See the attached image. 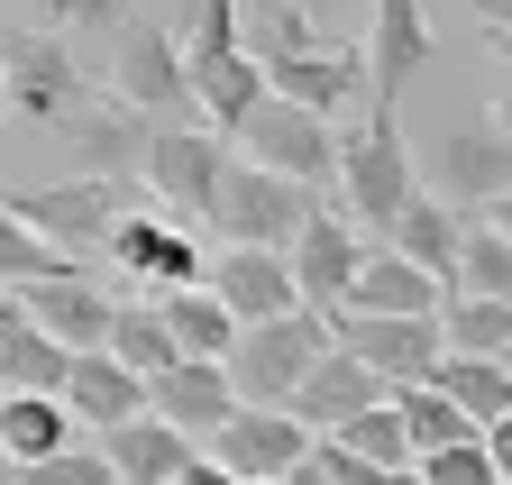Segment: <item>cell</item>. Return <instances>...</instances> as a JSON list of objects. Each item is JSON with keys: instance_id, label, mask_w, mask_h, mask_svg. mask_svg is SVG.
Listing matches in <instances>:
<instances>
[{"instance_id": "cell-42", "label": "cell", "mask_w": 512, "mask_h": 485, "mask_svg": "<svg viewBox=\"0 0 512 485\" xmlns=\"http://www.w3.org/2000/svg\"><path fill=\"white\" fill-rule=\"evenodd\" d=\"M476 440H485V458H494V476L512 485V412H503V421H485V431H476Z\"/></svg>"}, {"instance_id": "cell-23", "label": "cell", "mask_w": 512, "mask_h": 485, "mask_svg": "<svg viewBox=\"0 0 512 485\" xmlns=\"http://www.w3.org/2000/svg\"><path fill=\"white\" fill-rule=\"evenodd\" d=\"M311 46H330V37H320V19L302 10V0H238V55L256 74L293 65V55H311Z\"/></svg>"}, {"instance_id": "cell-46", "label": "cell", "mask_w": 512, "mask_h": 485, "mask_svg": "<svg viewBox=\"0 0 512 485\" xmlns=\"http://www.w3.org/2000/svg\"><path fill=\"white\" fill-rule=\"evenodd\" d=\"M494 367H503V385H512V348H503V357H494Z\"/></svg>"}, {"instance_id": "cell-13", "label": "cell", "mask_w": 512, "mask_h": 485, "mask_svg": "<svg viewBox=\"0 0 512 485\" xmlns=\"http://www.w3.org/2000/svg\"><path fill=\"white\" fill-rule=\"evenodd\" d=\"M284 266H293L302 312H339V302H348V284H357V266H366V238L348 229V211H330V202H320V211L302 220V238L284 248Z\"/></svg>"}, {"instance_id": "cell-2", "label": "cell", "mask_w": 512, "mask_h": 485, "mask_svg": "<svg viewBox=\"0 0 512 485\" xmlns=\"http://www.w3.org/2000/svg\"><path fill=\"white\" fill-rule=\"evenodd\" d=\"M138 129H202V110H192V74H183V37L156 28V19H119L110 28V83H101Z\"/></svg>"}, {"instance_id": "cell-45", "label": "cell", "mask_w": 512, "mask_h": 485, "mask_svg": "<svg viewBox=\"0 0 512 485\" xmlns=\"http://www.w3.org/2000/svg\"><path fill=\"white\" fill-rule=\"evenodd\" d=\"M485 229H503V238H512V184L494 193V211H485Z\"/></svg>"}, {"instance_id": "cell-36", "label": "cell", "mask_w": 512, "mask_h": 485, "mask_svg": "<svg viewBox=\"0 0 512 485\" xmlns=\"http://www.w3.org/2000/svg\"><path fill=\"white\" fill-rule=\"evenodd\" d=\"M10 485H119V476H110V458L92 440H74V449L37 458V467H10Z\"/></svg>"}, {"instance_id": "cell-32", "label": "cell", "mask_w": 512, "mask_h": 485, "mask_svg": "<svg viewBox=\"0 0 512 485\" xmlns=\"http://www.w3.org/2000/svg\"><path fill=\"white\" fill-rule=\"evenodd\" d=\"M430 394H448V403H458V412L476 421V431H485V421H503V412H512V385H503V367H494V357H439Z\"/></svg>"}, {"instance_id": "cell-12", "label": "cell", "mask_w": 512, "mask_h": 485, "mask_svg": "<svg viewBox=\"0 0 512 485\" xmlns=\"http://www.w3.org/2000/svg\"><path fill=\"white\" fill-rule=\"evenodd\" d=\"M202 458L229 467L238 485H266V476H293V467L311 458V431H302L293 412H247V403H238L220 431L202 440Z\"/></svg>"}, {"instance_id": "cell-40", "label": "cell", "mask_w": 512, "mask_h": 485, "mask_svg": "<svg viewBox=\"0 0 512 485\" xmlns=\"http://www.w3.org/2000/svg\"><path fill=\"white\" fill-rule=\"evenodd\" d=\"M311 476H320V485H394V476H375L366 458H348L339 440H311Z\"/></svg>"}, {"instance_id": "cell-41", "label": "cell", "mask_w": 512, "mask_h": 485, "mask_svg": "<svg viewBox=\"0 0 512 485\" xmlns=\"http://www.w3.org/2000/svg\"><path fill=\"white\" fill-rule=\"evenodd\" d=\"M485 46H494V74H503V83H494V110H485V119H494L503 138H512V37H485Z\"/></svg>"}, {"instance_id": "cell-28", "label": "cell", "mask_w": 512, "mask_h": 485, "mask_svg": "<svg viewBox=\"0 0 512 485\" xmlns=\"http://www.w3.org/2000/svg\"><path fill=\"white\" fill-rule=\"evenodd\" d=\"M156 321H165L174 357H192V367H220V357H229V339H238V321L220 312V302H211L202 284H183V293H165V302H156Z\"/></svg>"}, {"instance_id": "cell-34", "label": "cell", "mask_w": 512, "mask_h": 485, "mask_svg": "<svg viewBox=\"0 0 512 485\" xmlns=\"http://www.w3.org/2000/svg\"><path fill=\"white\" fill-rule=\"evenodd\" d=\"M394 412H403V440H412V467L421 458H439V449H458V440H476V421L448 403V394H430V385H412V394H394Z\"/></svg>"}, {"instance_id": "cell-10", "label": "cell", "mask_w": 512, "mask_h": 485, "mask_svg": "<svg viewBox=\"0 0 512 485\" xmlns=\"http://www.w3.org/2000/svg\"><path fill=\"white\" fill-rule=\"evenodd\" d=\"M220 165H229L220 129H156V138H147V156H138V193H147L165 220H183V229H192V211H202V202H211V184H220Z\"/></svg>"}, {"instance_id": "cell-15", "label": "cell", "mask_w": 512, "mask_h": 485, "mask_svg": "<svg viewBox=\"0 0 512 485\" xmlns=\"http://www.w3.org/2000/svg\"><path fill=\"white\" fill-rule=\"evenodd\" d=\"M366 101L394 110L403 83L430 65V0H366Z\"/></svg>"}, {"instance_id": "cell-19", "label": "cell", "mask_w": 512, "mask_h": 485, "mask_svg": "<svg viewBox=\"0 0 512 485\" xmlns=\"http://www.w3.org/2000/svg\"><path fill=\"white\" fill-rule=\"evenodd\" d=\"M229 412H238V394H229V376H220V367H192V357H174L165 376H147V421L183 431L192 449H202Z\"/></svg>"}, {"instance_id": "cell-31", "label": "cell", "mask_w": 512, "mask_h": 485, "mask_svg": "<svg viewBox=\"0 0 512 485\" xmlns=\"http://www.w3.org/2000/svg\"><path fill=\"white\" fill-rule=\"evenodd\" d=\"M439 348H448V357H503V348H512V302H467V293H448V302H439Z\"/></svg>"}, {"instance_id": "cell-29", "label": "cell", "mask_w": 512, "mask_h": 485, "mask_svg": "<svg viewBox=\"0 0 512 485\" xmlns=\"http://www.w3.org/2000/svg\"><path fill=\"white\" fill-rule=\"evenodd\" d=\"M101 357H110V367H128L138 385H147V376H165V367H174V339H165V321H156V302H119Z\"/></svg>"}, {"instance_id": "cell-33", "label": "cell", "mask_w": 512, "mask_h": 485, "mask_svg": "<svg viewBox=\"0 0 512 485\" xmlns=\"http://www.w3.org/2000/svg\"><path fill=\"white\" fill-rule=\"evenodd\" d=\"M46 275H92V257H64L55 238H37L28 220L0 211V293L10 284H46Z\"/></svg>"}, {"instance_id": "cell-35", "label": "cell", "mask_w": 512, "mask_h": 485, "mask_svg": "<svg viewBox=\"0 0 512 485\" xmlns=\"http://www.w3.org/2000/svg\"><path fill=\"white\" fill-rule=\"evenodd\" d=\"M348 458H366L375 476H403L412 467V440H403V412H394V394H384V403H366L357 421H348V431H330Z\"/></svg>"}, {"instance_id": "cell-43", "label": "cell", "mask_w": 512, "mask_h": 485, "mask_svg": "<svg viewBox=\"0 0 512 485\" xmlns=\"http://www.w3.org/2000/svg\"><path fill=\"white\" fill-rule=\"evenodd\" d=\"M467 10L485 19V37H512V0H467Z\"/></svg>"}, {"instance_id": "cell-5", "label": "cell", "mask_w": 512, "mask_h": 485, "mask_svg": "<svg viewBox=\"0 0 512 485\" xmlns=\"http://www.w3.org/2000/svg\"><path fill=\"white\" fill-rule=\"evenodd\" d=\"M320 357H330V312H284V321L238 330L229 357H220V376H229V394H238L247 412H284L293 385L320 367Z\"/></svg>"}, {"instance_id": "cell-38", "label": "cell", "mask_w": 512, "mask_h": 485, "mask_svg": "<svg viewBox=\"0 0 512 485\" xmlns=\"http://www.w3.org/2000/svg\"><path fill=\"white\" fill-rule=\"evenodd\" d=\"M37 10H46V37H101L128 19L119 0H37Z\"/></svg>"}, {"instance_id": "cell-4", "label": "cell", "mask_w": 512, "mask_h": 485, "mask_svg": "<svg viewBox=\"0 0 512 485\" xmlns=\"http://www.w3.org/2000/svg\"><path fill=\"white\" fill-rule=\"evenodd\" d=\"M320 202L302 193V184H284V174H266V165H247V156H229L220 165V184H211V202L192 211L220 248H266V257H284L293 238H302V220H311Z\"/></svg>"}, {"instance_id": "cell-14", "label": "cell", "mask_w": 512, "mask_h": 485, "mask_svg": "<svg viewBox=\"0 0 512 485\" xmlns=\"http://www.w3.org/2000/svg\"><path fill=\"white\" fill-rule=\"evenodd\" d=\"M10 302L64 348V357H92L110 339V312H119V293H101V275H46V284H10Z\"/></svg>"}, {"instance_id": "cell-24", "label": "cell", "mask_w": 512, "mask_h": 485, "mask_svg": "<svg viewBox=\"0 0 512 485\" xmlns=\"http://www.w3.org/2000/svg\"><path fill=\"white\" fill-rule=\"evenodd\" d=\"M183 74H192V110H202V129H247V110L266 101V74L247 65V55H183Z\"/></svg>"}, {"instance_id": "cell-39", "label": "cell", "mask_w": 512, "mask_h": 485, "mask_svg": "<svg viewBox=\"0 0 512 485\" xmlns=\"http://www.w3.org/2000/svg\"><path fill=\"white\" fill-rule=\"evenodd\" d=\"M238 46V0H202V19L183 28V55H229Z\"/></svg>"}, {"instance_id": "cell-20", "label": "cell", "mask_w": 512, "mask_h": 485, "mask_svg": "<svg viewBox=\"0 0 512 485\" xmlns=\"http://www.w3.org/2000/svg\"><path fill=\"white\" fill-rule=\"evenodd\" d=\"M366 403H384V385H375V376L357 367L348 348H330V357H320V367H311V376L293 385V403H284V412L302 421L311 440H330V431H348V421H357Z\"/></svg>"}, {"instance_id": "cell-17", "label": "cell", "mask_w": 512, "mask_h": 485, "mask_svg": "<svg viewBox=\"0 0 512 485\" xmlns=\"http://www.w3.org/2000/svg\"><path fill=\"white\" fill-rule=\"evenodd\" d=\"M202 293L220 302V312H229L238 330L302 312V293H293V266H284V257H266V248H229V257H211V266H202Z\"/></svg>"}, {"instance_id": "cell-3", "label": "cell", "mask_w": 512, "mask_h": 485, "mask_svg": "<svg viewBox=\"0 0 512 485\" xmlns=\"http://www.w3.org/2000/svg\"><path fill=\"white\" fill-rule=\"evenodd\" d=\"M412 193H421V165L403 147V119L384 110V101H366L357 129H339V211H348V229L357 238H384Z\"/></svg>"}, {"instance_id": "cell-7", "label": "cell", "mask_w": 512, "mask_h": 485, "mask_svg": "<svg viewBox=\"0 0 512 485\" xmlns=\"http://www.w3.org/2000/svg\"><path fill=\"white\" fill-rule=\"evenodd\" d=\"M238 156H247V165H266V174H284V184H302L311 202H320V193H339V129H330V119H311V110L256 101V110H247V129H238Z\"/></svg>"}, {"instance_id": "cell-25", "label": "cell", "mask_w": 512, "mask_h": 485, "mask_svg": "<svg viewBox=\"0 0 512 485\" xmlns=\"http://www.w3.org/2000/svg\"><path fill=\"white\" fill-rule=\"evenodd\" d=\"M64 367H74V357H64V348L19 312V302L0 293V394H55Z\"/></svg>"}, {"instance_id": "cell-21", "label": "cell", "mask_w": 512, "mask_h": 485, "mask_svg": "<svg viewBox=\"0 0 512 485\" xmlns=\"http://www.w3.org/2000/svg\"><path fill=\"white\" fill-rule=\"evenodd\" d=\"M55 403L74 412V431H119V421H138L147 412V385L128 376V367H110V357L92 348V357H74V367H64V385H55Z\"/></svg>"}, {"instance_id": "cell-26", "label": "cell", "mask_w": 512, "mask_h": 485, "mask_svg": "<svg viewBox=\"0 0 512 485\" xmlns=\"http://www.w3.org/2000/svg\"><path fill=\"white\" fill-rule=\"evenodd\" d=\"M458 238H467V220H458V211L430 202V193H412V202L394 211V229H384V248H394L403 266H421V275H439V284H448V266H458Z\"/></svg>"}, {"instance_id": "cell-47", "label": "cell", "mask_w": 512, "mask_h": 485, "mask_svg": "<svg viewBox=\"0 0 512 485\" xmlns=\"http://www.w3.org/2000/svg\"><path fill=\"white\" fill-rule=\"evenodd\" d=\"M394 485H421V476H412V467H403V476H394Z\"/></svg>"}, {"instance_id": "cell-8", "label": "cell", "mask_w": 512, "mask_h": 485, "mask_svg": "<svg viewBox=\"0 0 512 485\" xmlns=\"http://www.w3.org/2000/svg\"><path fill=\"white\" fill-rule=\"evenodd\" d=\"M512 184V138L494 129V119L476 110V119H458V129H439V147H430V165H421V193L430 202H448V211H494V193Z\"/></svg>"}, {"instance_id": "cell-11", "label": "cell", "mask_w": 512, "mask_h": 485, "mask_svg": "<svg viewBox=\"0 0 512 485\" xmlns=\"http://www.w3.org/2000/svg\"><path fill=\"white\" fill-rule=\"evenodd\" d=\"M330 348H348L357 367L384 385V394H412L439 376V321H357V312H330Z\"/></svg>"}, {"instance_id": "cell-30", "label": "cell", "mask_w": 512, "mask_h": 485, "mask_svg": "<svg viewBox=\"0 0 512 485\" xmlns=\"http://www.w3.org/2000/svg\"><path fill=\"white\" fill-rule=\"evenodd\" d=\"M448 293H467V302H512V238L467 220L458 238V266H448Z\"/></svg>"}, {"instance_id": "cell-27", "label": "cell", "mask_w": 512, "mask_h": 485, "mask_svg": "<svg viewBox=\"0 0 512 485\" xmlns=\"http://www.w3.org/2000/svg\"><path fill=\"white\" fill-rule=\"evenodd\" d=\"M83 431H74V412H64L55 394H0V458L10 467H37V458H55V449H74Z\"/></svg>"}, {"instance_id": "cell-37", "label": "cell", "mask_w": 512, "mask_h": 485, "mask_svg": "<svg viewBox=\"0 0 512 485\" xmlns=\"http://www.w3.org/2000/svg\"><path fill=\"white\" fill-rule=\"evenodd\" d=\"M412 476H421V485H503V476H494V458H485V440H458V449H439V458H421Z\"/></svg>"}, {"instance_id": "cell-1", "label": "cell", "mask_w": 512, "mask_h": 485, "mask_svg": "<svg viewBox=\"0 0 512 485\" xmlns=\"http://www.w3.org/2000/svg\"><path fill=\"white\" fill-rule=\"evenodd\" d=\"M0 101H10L19 119H37V129L74 138L110 92L74 65V46H64V37H46V28H0Z\"/></svg>"}, {"instance_id": "cell-44", "label": "cell", "mask_w": 512, "mask_h": 485, "mask_svg": "<svg viewBox=\"0 0 512 485\" xmlns=\"http://www.w3.org/2000/svg\"><path fill=\"white\" fill-rule=\"evenodd\" d=\"M174 485H238V476H229V467H211V458H192V467H183Z\"/></svg>"}, {"instance_id": "cell-9", "label": "cell", "mask_w": 512, "mask_h": 485, "mask_svg": "<svg viewBox=\"0 0 512 485\" xmlns=\"http://www.w3.org/2000/svg\"><path fill=\"white\" fill-rule=\"evenodd\" d=\"M101 266H119L128 284H138V302H165V293H183V284H202V248H192V229L183 220H165L156 202H138L119 229H110V248H101Z\"/></svg>"}, {"instance_id": "cell-18", "label": "cell", "mask_w": 512, "mask_h": 485, "mask_svg": "<svg viewBox=\"0 0 512 485\" xmlns=\"http://www.w3.org/2000/svg\"><path fill=\"white\" fill-rule=\"evenodd\" d=\"M439 302H448L439 275L403 266L394 248H366V266H357V284H348L339 312H357V321H439Z\"/></svg>"}, {"instance_id": "cell-6", "label": "cell", "mask_w": 512, "mask_h": 485, "mask_svg": "<svg viewBox=\"0 0 512 485\" xmlns=\"http://www.w3.org/2000/svg\"><path fill=\"white\" fill-rule=\"evenodd\" d=\"M147 193L138 184H101V174H64V184H28V193H10L0 211L10 220H28L37 238H55L64 257H92L101 266V248H110V229L138 211Z\"/></svg>"}, {"instance_id": "cell-22", "label": "cell", "mask_w": 512, "mask_h": 485, "mask_svg": "<svg viewBox=\"0 0 512 485\" xmlns=\"http://www.w3.org/2000/svg\"><path fill=\"white\" fill-rule=\"evenodd\" d=\"M92 449L110 458V476H119V485H174L192 458H202L183 431H165V421H147V412H138V421H119V431H101Z\"/></svg>"}, {"instance_id": "cell-16", "label": "cell", "mask_w": 512, "mask_h": 485, "mask_svg": "<svg viewBox=\"0 0 512 485\" xmlns=\"http://www.w3.org/2000/svg\"><path fill=\"white\" fill-rule=\"evenodd\" d=\"M357 83H366V46L357 37H330V46L293 55V65H266V101L311 110V119H330V129H339V110L357 101Z\"/></svg>"}]
</instances>
